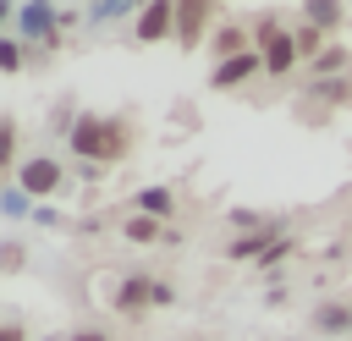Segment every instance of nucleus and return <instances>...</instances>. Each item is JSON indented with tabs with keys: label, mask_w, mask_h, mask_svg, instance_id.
<instances>
[{
	"label": "nucleus",
	"mask_w": 352,
	"mask_h": 341,
	"mask_svg": "<svg viewBox=\"0 0 352 341\" xmlns=\"http://www.w3.org/2000/svg\"><path fill=\"white\" fill-rule=\"evenodd\" d=\"M248 72H253V60H248V55H231V60H226V66L214 72V82H242Z\"/></svg>",
	"instance_id": "4"
},
{
	"label": "nucleus",
	"mask_w": 352,
	"mask_h": 341,
	"mask_svg": "<svg viewBox=\"0 0 352 341\" xmlns=\"http://www.w3.org/2000/svg\"><path fill=\"white\" fill-rule=\"evenodd\" d=\"M258 38H264V44H270V66H275V72H286V66H292V44H286V38H280V33H275V28H264V33H258Z\"/></svg>",
	"instance_id": "1"
},
{
	"label": "nucleus",
	"mask_w": 352,
	"mask_h": 341,
	"mask_svg": "<svg viewBox=\"0 0 352 341\" xmlns=\"http://www.w3.org/2000/svg\"><path fill=\"white\" fill-rule=\"evenodd\" d=\"M22 22H28V33H44V28H50V11H38V6H28V11H22Z\"/></svg>",
	"instance_id": "6"
},
{
	"label": "nucleus",
	"mask_w": 352,
	"mask_h": 341,
	"mask_svg": "<svg viewBox=\"0 0 352 341\" xmlns=\"http://www.w3.org/2000/svg\"><path fill=\"white\" fill-rule=\"evenodd\" d=\"M170 16H176V11H170V6H148V11H143V28H138V33H143V38H160V33H165V22H170Z\"/></svg>",
	"instance_id": "2"
},
{
	"label": "nucleus",
	"mask_w": 352,
	"mask_h": 341,
	"mask_svg": "<svg viewBox=\"0 0 352 341\" xmlns=\"http://www.w3.org/2000/svg\"><path fill=\"white\" fill-rule=\"evenodd\" d=\"M6 341H16V330H6Z\"/></svg>",
	"instance_id": "7"
},
{
	"label": "nucleus",
	"mask_w": 352,
	"mask_h": 341,
	"mask_svg": "<svg viewBox=\"0 0 352 341\" xmlns=\"http://www.w3.org/2000/svg\"><path fill=\"white\" fill-rule=\"evenodd\" d=\"M55 176H60V170H55L50 160H33V165H28V187H33V192H50Z\"/></svg>",
	"instance_id": "3"
},
{
	"label": "nucleus",
	"mask_w": 352,
	"mask_h": 341,
	"mask_svg": "<svg viewBox=\"0 0 352 341\" xmlns=\"http://www.w3.org/2000/svg\"><path fill=\"white\" fill-rule=\"evenodd\" d=\"M138 204H143L148 214H165V209H170V192H160V187H154V192H143Z\"/></svg>",
	"instance_id": "5"
}]
</instances>
